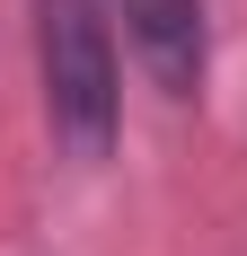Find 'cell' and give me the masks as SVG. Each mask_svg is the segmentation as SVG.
<instances>
[{
    "label": "cell",
    "instance_id": "6da1fadb",
    "mask_svg": "<svg viewBox=\"0 0 247 256\" xmlns=\"http://www.w3.org/2000/svg\"><path fill=\"white\" fill-rule=\"evenodd\" d=\"M36 71H44V124L71 159H106L124 124L115 36L98 0H36Z\"/></svg>",
    "mask_w": 247,
    "mask_h": 256
},
{
    "label": "cell",
    "instance_id": "7a4b0ae2",
    "mask_svg": "<svg viewBox=\"0 0 247 256\" xmlns=\"http://www.w3.org/2000/svg\"><path fill=\"white\" fill-rule=\"evenodd\" d=\"M124 26H132L142 71L168 98H194L203 88V0H124Z\"/></svg>",
    "mask_w": 247,
    "mask_h": 256
}]
</instances>
